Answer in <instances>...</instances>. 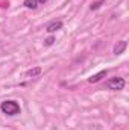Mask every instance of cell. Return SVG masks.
Listing matches in <instances>:
<instances>
[{"label": "cell", "mask_w": 129, "mask_h": 130, "mask_svg": "<svg viewBox=\"0 0 129 130\" xmlns=\"http://www.w3.org/2000/svg\"><path fill=\"white\" fill-rule=\"evenodd\" d=\"M0 109H2L3 113H6V115H9V117H14V115H17V113H20V104H18L17 101H14V100H6V101H3V103L0 104Z\"/></svg>", "instance_id": "obj_1"}, {"label": "cell", "mask_w": 129, "mask_h": 130, "mask_svg": "<svg viewBox=\"0 0 129 130\" xmlns=\"http://www.w3.org/2000/svg\"><path fill=\"white\" fill-rule=\"evenodd\" d=\"M126 45H128L126 41H119V42L114 45V53H115V55H122V53L126 50Z\"/></svg>", "instance_id": "obj_4"}, {"label": "cell", "mask_w": 129, "mask_h": 130, "mask_svg": "<svg viewBox=\"0 0 129 130\" xmlns=\"http://www.w3.org/2000/svg\"><path fill=\"white\" fill-rule=\"evenodd\" d=\"M28 9H36L38 8V0H24L23 3Z\"/></svg>", "instance_id": "obj_7"}, {"label": "cell", "mask_w": 129, "mask_h": 130, "mask_svg": "<svg viewBox=\"0 0 129 130\" xmlns=\"http://www.w3.org/2000/svg\"><path fill=\"white\" fill-rule=\"evenodd\" d=\"M61 27H62V21H52L50 24H47L46 30L49 33H53V32H56V30H59Z\"/></svg>", "instance_id": "obj_3"}, {"label": "cell", "mask_w": 129, "mask_h": 130, "mask_svg": "<svg viewBox=\"0 0 129 130\" xmlns=\"http://www.w3.org/2000/svg\"><path fill=\"white\" fill-rule=\"evenodd\" d=\"M102 3H103V0H99V2H94L90 8H91V11H96V9H99L100 6H102Z\"/></svg>", "instance_id": "obj_8"}, {"label": "cell", "mask_w": 129, "mask_h": 130, "mask_svg": "<svg viewBox=\"0 0 129 130\" xmlns=\"http://www.w3.org/2000/svg\"><path fill=\"white\" fill-rule=\"evenodd\" d=\"M125 85H126V82H125L123 77H112L106 82V88L112 89V91H120V89L125 88Z\"/></svg>", "instance_id": "obj_2"}, {"label": "cell", "mask_w": 129, "mask_h": 130, "mask_svg": "<svg viewBox=\"0 0 129 130\" xmlns=\"http://www.w3.org/2000/svg\"><path fill=\"white\" fill-rule=\"evenodd\" d=\"M47 0H38V3H46Z\"/></svg>", "instance_id": "obj_10"}, {"label": "cell", "mask_w": 129, "mask_h": 130, "mask_svg": "<svg viewBox=\"0 0 129 130\" xmlns=\"http://www.w3.org/2000/svg\"><path fill=\"white\" fill-rule=\"evenodd\" d=\"M106 74H108V73H106V70H103V71L97 73V74H94V76H91V77L88 79V82H90V83H97L99 80H102L103 77H106Z\"/></svg>", "instance_id": "obj_5"}, {"label": "cell", "mask_w": 129, "mask_h": 130, "mask_svg": "<svg viewBox=\"0 0 129 130\" xmlns=\"http://www.w3.org/2000/svg\"><path fill=\"white\" fill-rule=\"evenodd\" d=\"M40 74H41V68H40V67H35L32 70H28V71H26V76H28V77H36V76H40Z\"/></svg>", "instance_id": "obj_6"}, {"label": "cell", "mask_w": 129, "mask_h": 130, "mask_svg": "<svg viewBox=\"0 0 129 130\" xmlns=\"http://www.w3.org/2000/svg\"><path fill=\"white\" fill-rule=\"evenodd\" d=\"M53 42H55V38L53 36H49V38L44 39V45H52Z\"/></svg>", "instance_id": "obj_9"}]
</instances>
